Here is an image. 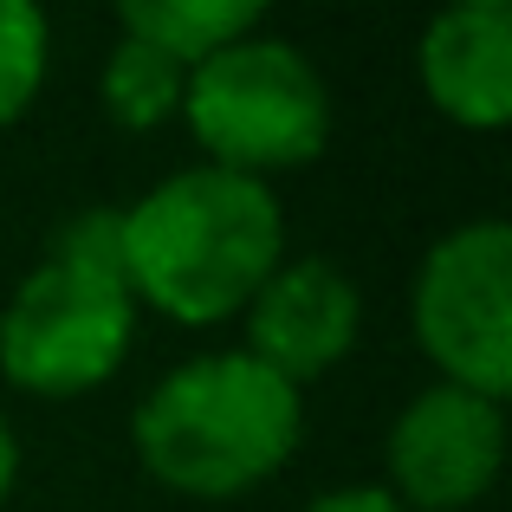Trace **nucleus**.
I'll return each mask as SVG.
<instances>
[{
    "label": "nucleus",
    "instance_id": "f257e3e1",
    "mask_svg": "<svg viewBox=\"0 0 512 512\" xmlns=\"http://www.w3.org/2000/svg\"><path fill=\"white\" fill-rule=\"evenodd\" d=\"M286 260V221L266 182L234 169H182L124 208L130 299L175 325H221Z\"/></svg>",
    "mask_w": 512,
    "mask_h": 512
},
{
    "label": "nucleus",
    "instance_id": "f03ea898",
    "mask_svg": "<svg viewBox=\"0 0 512 512\" xmlns=\"http://www.w3.org/2000/svg\"><path fill=\"white\" fill-rule=\"evenodd\" d=\"M305 435V402L286 376L247 350H208L175 363L137 402L130 441L150 480L188 500H234L273 480Z\"/></svg>",
    "mask_w": 512,
    "mask_h": 512
},
{
    "label": "nucleus",
    "instance_id": "7ed1b4c3",
    "mask_svg": "<svg viewBox=\"0 0 512 512\" xmlns=\"http://www.w3.org/2000/svg\"><path fill=\"white\" fill-rule=\"evenodd\" d=\"M182 124L214 169L266 182L273 169L318 163L331 137V91L292 39L247 33L188 72Z\"/></svg>",
    "mask_w": 512,
    "mask_h": 512
},
{
    "label": "nucleus",
    "instance_id": "20e7f679",
    "mask_svg": "<svg viewBox=\"0 0 512 512\" xmlns=\"http://www.w3.org/2000/svg\"><path fill=\"white\" fill-rule=\"evenodd\" d=\"M137 338V299L124 279L39 260L0 312V376L26 396H85L117 376Z\"/></svg>",
    "mask_w": 512,
    "mask_h": 512
},
{
    "label": "nucleus",
    "instance_id": "39448f33",
    "mask_svg": "<svg viewBox=\"0 0 512 512\" xmlns=\"http://www.w3.org/2000/svg\"><path fill=\"white\" fill-rule=\"evenodd\" d=\"M415 338L441 383L506 402L512 383V227L467 221L415 273Z\"/></svg>",
    "mask_w": 512,
    "mask_h": 512
},
{
    "label": "nucleus",
    "instance_id": "423d86ee",
    "mask_svg": "<svg viewBox=\"0 0 512 512\" xmlns=\"http://www.w3.org/2000/svg\"><path fill=\"white\" fill-rule=\"evenodd\" d=\"M506 409L474 389L435 383L389 428V500L402 512H461L500 480Z\"/></svg>",
    "mask_w": 512,
    "mask_h": 512
},
{
    "label": "nucleus",
    "instance_id": "0eeeda50",
    "mask_svg": "<svg viewBox=\"0 0 512 512\" xmlns=\"http://www.w3.org/2000/svg\"><path fill=\"white\" fill-rule=\"evenodd\" d=\"M363 331V292L338 260H279L273 279L247 299V357L286 376L292 389L338 370Z\"/></svg>",
    "mask_w": 512,
    "mask_h": 512
},
{
    "label": "nucleus",
    "instance_id": "6e6552de",
    "mask_svg": "<svg viewBox=\"0 0 512 512\" xmlns=\"http://www.w3.org/2000/svg\"><path fill=\"white\" fill-rule=\"evenodd\" d=\"M422 85L435 111L461 130H500L512 117V7L461 0L422 33Z\"/></svg>",
    "mask_w": 512,
    "mask_h": 512
},
{
    "label": "nucleus",
    "instance_id": "1a4fd4ad",
    "mask_svg": "<svg viewBox=\"0 0 512 512\" xmlns=\"http://www.w3.org/2000/svg\"><path fill=\"white\" fill-rule=\"evenodd\" d=\"M117 26H124V39H143V46L169 52L182 72H195L221 46L260 33V7L253 0H130Z\"/></svg>",
    "mask_w": 512,
    "mask_h": 512
},
{
    "label": "nucleus",
    "instance_id": "9d476101",
    "mask_svg": "<svg viewBox=\"0 0 512 512\" xmlns=\"http://www.w3.org/2000/svg\"><path fill=\"white\" fill-rule=\"evenodd\" d=\"M98 85H104V111H111L124 130H156V124H169V117H182L188 72L169 59V52L143 46V39H117Z\"/></svg>",
    "mask_w": 512,
    "mask_h": 512
},
{
    "label": "nucleus",
    "instance_id": "9b49d317",
    "mask_svg": "<svg viewBox=\"0 0 512 512\" xmlns=\"http://www.w3.org/2000/svg\"><path fill=\"white\" fill-rule=\"evenodd\" d=\"M46 59H52L46 13L26 0H0V130L33 111L39 85H46Z\"/></svg>",
    "mask_w": 512,
    "mask_h": 512
},
{
    "label": "nucleus",
    "instance_id": "f8f14e48",
    "mask_svg": "<svg viewBox=\"0 0 512 512\" xmlns=\"http://www.w3.org/2000/svg\"><path fill=\"white\" fill-rule=\"evenodd\" d=\"M46 260H65V266H85V273H104V279H124V208H85L52 234V253ZM130 286V279H124Z\"/></svg>",
    "mask_w": 512,
    "mask_h": 512
},
{
    "label": "nucleus",
    "instance_id": "ddd939ff",
    "mask_svg": "<svg viewBox=\"0 0 512 512\" xmlns=\"http://www.w3.org/2000/svg\"><path fill=\"white\" fill-rule=\"evenodd\" d=\"M305 512H402V506L389 500L383 487H338V493H325V500H312Z\"/></svg>",
    "mask_w": 512,
    "mask_h": 512
},
{
    "label": "nucleus",
    "instance_id": "4468645a",
    "mask_svg": "<svg viewBox=\"0 0 512 512\" xmlns=\"http://www.w3.org/2000/svg\"><path fill=\"white\" fill-rule=\"evenodd\" d=\"M13 474H20V441H13L7 415H0V500L13 493Z\"/></svg>",
    "mask_w": 512,
    "mask_h": 512
}]
</instances>
